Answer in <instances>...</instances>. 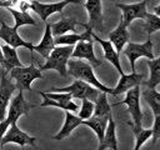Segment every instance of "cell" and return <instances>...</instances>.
<instances>
[{
    "instance_id": "obj_9",
    "label": "cell",
    "mask_w": 160,
    "mask_h": 150,
    "mask_svg": "<svg viewBox=\"0 0 160 150\" xmlns=\"http://www.w3.org/2000/svg\"><path fill=\"white\" fill-rule=\"evenodd\" d=\"M149 0H142L140 2H136V4H120V2H116V8H119L122 12V16H121V21L129 26L131 24L132 20L135 19H144L146 16V4H148Z\"/></svg>"
},
{
    "instance_id": "obj_33",
    "label": "cell",
    "mask_w": 160,
    "mask_h": 150,
    "mask_svg": "<svg viewBox=\"0 0 160 150\" xmlns=\"http://www.w3.org/2000/svg\"><path fill=\"white\" fill-rule=\"evenodd\" d=\"M9 126H10V122H9L6 119H4V120L0 121V140H1V138L4 136V134L6 132V130L9 129Z\"/></svg>"
},
{
    "instance_id": "obj_24",
    "label": "cell",
    "mask_w": 160,
    "mask_h": 150,
    "mask_svg": "<svg viewBox=\"0 0 160 150\" xmlns=\"http://www.w3.org/2000/svg\"><path fill=\"white\" fill-rule=\"evenodd\" d=\"M149 69H150V76L149 80L145 82V85L150 89H155L160 84V55L159 58L149 59L146 61Z\"/></svg>"
},
{
    "instance_id": "obj_23",
    "label": "cell",
    "mask_w": 160,
    "mask_h": 150,
    "mask_svg": "<svg viewBox=\"0 0 160 150\" xmlns=\"http://www.w3.org/2000/svg\"><path fill=\"white\" fill-rule=\"evenodd\" d=\"M76 25H80L81 26V22H79L78 20L72 19V18H62L61 20L54 22V24H50V28H51V32L54 36H58V35H62V34H66L69 31H75V26Z\"/></svg>"
},
{
    "instance_id": "obj_15",
    "label": "cell",
    "mask_w": 160,
    "mask_h": 150,
    "mask_svg": "<svg viewBox=\"0 0 160 150\" xmlns=\"http://www.w3.org/2000/svg\"><path fill=\"white\" fill-rule=\"evenodd\" d=\"M91 38L101 45V48H102V50H104V59H106L108 61H110V62L112 64V66H115V69L119 71V74L122 75L124 71H122V68H121V64H120L119 52L115 50L112 42H111L110 40H102V39L99 38L94 31L91 32Z\"/></svg>"
},
{
    "instance_id": "obj_8",
    "label": "cell",
    "mask_w": 160,
    "mask_h": 150,
    "mask_svg": "<svg viewBox=\"0 0 160 150\" xmlns=\"http://www.w3.org/2000/svg\"><path fill=\"white\" fill-rule=\"evenodd\" d=\"M35 140L36 138L30 136L29 134H26L25 131L20 130L19 126L15 124H10L9 129L6 130V132L4 134V136L0 140V148L5 146L9 142H14L18 144L20 146H25V145H35Z\"/></svg>"
},
{
    "instance_id": "obj_5",
    "label": "cell",
    "mask_w": 160,
    "mask_h": 150,
    "mask_svg": "<svg viewBox=\"0 0 160 150\" xmlns=\"http://www.w3.org/2000/svg\"><path fill=\"white\" fill-rule=\"evenodd\" d=\"M51 90L54 91H60V92H70L72 98L75 99H89L91 101H95L100 90L96 89L95 86L90 85L89 82L84 81V80H80V79H76L74 80V82L69 86H65V88H52Z\"/></svg>"
},
{
    "instance_id": "obj_1",
    "label": "cell",
    "mask_w": 160,
    "mask_h": 150,
    "mask_svg": "<svg viewBox=\"0 0 160 150\" xmlns=\"http://www.w3.org/2000/svg\"><path fill=\"white\" fill-rule=\"evenodd\" d=\"M68 74H70L75 79H80V80H84V81L89 82L90 85L95 86L100 91H104L106 94L112 95V89L105 86L102 82H100L96 79L90 62L82 61L81 59L80 60H72L71 59V60L68 61Z\"/></svg>"
},
{
    "instance_id": "obj_11",
    "label": "cell",
    "mask_w": 160,
    "mask_h": 150,
    "mask_svg": "<svg viewBox=\"0 0 160 150\" xmlns=\"http://www.w3.org/2000/svg\"><path fill=\"white\" fill-rule=\"evenodd\" d=\"M16 90L15 82H12V79L8 76L6 71H2L1 80H0V120H4L6 116L8 106L11 100L12 92Z\"/></svg>"
},
{
    "instance_id": "obj_16",
    "label": "cell",
    "mask_w": 160,
    "mask_h": 150,
    "mask_svg": "<svg viewBox=\"0 0 160 150\" xmlns=\"http://www.w3.org/2000/svg\"><path fill=\"white\" fill-rule=\"evenodd\" d=\"M142 79H144V74H138L136 71H131V74L124 72L122 75H120V80L115 86V89H112V95L116 96L122 92H126L129 89L140 85Z\"/></svg>"
},
{
    "instance_id": "obj_30",
    "label": "cell",
    "mask_w": 160,
    "mask_h": 150,
    "mask_svg": "<svg viewBox=\"0 0 160 150\" xmlns=\"http://www.w3.org/2000/svg\"><path fill=\"white\" fill-rule=\"evenodd\" d=\"M94 114V101L84 98L81 99V108L79 109V118H81L82 120H86L89 118H91Z\"/></svg>"
},
{
    "instance_id": "obj_13",
    "label": "cell",
    "mask_w": 160,
    "mask_h": 150,
    "mask_svg": "<svg viewBox=\"0 0 160 150\" xmlns=\"http://www.w3.org/2000/svg\"><path fill=\"white\" fill-rule=\"evenodd\" d=\"M70 4L69 1L66 0H62V1H59V2H52V4H44V2H40L38 0H30V10H32L34 12H36L40 19L46 22V19L51 15V14H55V12H62V9Z\"/></svg>"
},
{
    "instance_id": "obj_7",
    "label": "cell",
    "mask_w": 160,
    "mask_h": 150,
    "mask_svg": "<svg viewBox=\"0 0 160 150\" xmlns=\"http://www.w3.org/2000/svg\"><path fill=\"white\" fill-rule=\"evenodd\" d=\"M0 39H1L5 44H8V45H10V46H12V48H15V49H18V48H25V49H28V50L30 51V54H31V59L35 60V58H34V46H35V45H32V44L29 42V41H25V40L18 34V29H16L15 26L11 28V26H9L6 22L1 21Z\"/></svg>"
},
{
    "instance_id": "obj_3",
    "label": "cell",
    "mask_w": 160,
    "mask_h": 150,
    "mask_svg": "<svg viewBox=\"0 0 160 150\" xmlns=\"http://www.w3.org/2000/svg\"><path fill=\"white\" fill-rule=\"evenodd\" d=\"M10 78L15 80L18 90L31 91V82L36 79H42V72L34 64L29 66H15L10 71Z\"/></svg>"
},
{
    "instance_id": "obj_37",
    "label": "cell",
    "mask_w": 160,
    "mask_h": 150,
    "mask_svg": "<svg viewBox=\"0 0 160 150\" xmlns=\"http://www.w3.org/2000/svg\"><path fill=\"white\" fill-rule=\"evenodd\" d=\"M0 64H4V56H2V51H1V45H0Z\"/></svg>"
},
{
    "instance_id": "obj_32",
    "label": "cell",
    "mask_w": 160,
    "mask_h": 150,
    "mask_svg": "<svg viewBox=\"0 0 160 150\" xmlns=\"http://www.w3.org/2000/svg\"><path fill=\"white\" fill-rule=\"evenodd\" d=\"M152 144H156V141L160 139V114L154 115V125H152Z\"/></svg>"
},
{
    "instance_id": "obj_6",
    "label": "cell",
    "mask_w": 160,
    "mask_h": 150,
    "mask_svg": "<svg viewBox=\"0 0 160 150\" xmlns=\"http://www.w3.org/2000/svg\"><path fill=\"white\" fill-rule=\"evenodd\" d=\"M124 55L129 59L131 71H135V61L139 58H148V59H154V52H152V41L150 36L148 40L142 44H136V42H128L125 45V49H122Z\"/></svg>"
},
{
    "instance_id": "obj_22",
    "label": "cell",
    "mask_w": 160,
    "mask_h": 150,
    "mask_svg": "<svg viewBox=\"0 0 160 150\" xmlns=\"http://www.w3.org/2000/svg\"><path fill=\"white\" fill-rule=\"evenodd\" d=\"M1 51H2V56H4V64H2L4 71L9 72L15 66H22L15 48H12L8 44H4L1 46Z\"/></svg>"
},
{
    "instance_id": "obj_17",
    "label": "cell",
    "mask_w": 160,
    "mask_h": 150,
    "mask_svg": "<svg viewBox=\"0 0 160 150\" xmlns=\"http://www.w3.org/2000/svg\"><path fill=\"white\" fill-rule=\"evenodd\" d=\"M82 122V119L79 118L78 115H74L71 111L65 110V121L64 125L61 128V130L52 136V140H62L65 138H68L78 126H80Z\"/></svg>"
},
{
    "instance_id": "obj_25",
    "label": "cell",
    "mask_w": 160,
    "mask_h": 150,
    "mask_svg": "<svg viewBox=\"0 0 160 150\" xmlns=\"http://www.w3.org/2000/svg\"><path fill=\"white\" fill-rule=\"evenodd\" d=\"M108 94L100 91L96 100L94 101V114L96 116H110L111 115V106L108 101Z\"/></svg>"
},
{
    "instance_id": "obj_35",
    "label": "cell",
    "mask_w": 160,
    "mask_h": 150,
    "mask_svg": "<svg viewBox=\"0 0 160 150\" xmlns=\"http://www.w3.org/2000/svg\"><path fill=\"white\" fill-rule=\"evenodd\" d=\"M0 6H5V8H10L12 6V4L9 1V0H4V1H0Z\"/></svg>"
},
{
    "instance_id": "obj_18",
    "label": "cell",
    "mask_w": 160,
    "mask_h": 150,
    "mask_svg": "<svg viewBox=\"0 0 160 150\" xmlns=\"http://www.w3.org/2000/svg\"><path fill=\"white\" fill-rule=\"evenodd\" d=\"M109 40L112 42L115 50L120 54L124 49V46L129 42V31H128V26L120 20L119 25L116 26L115 30H112L111 32H109Z\"/></svg>"
},
{
    "instance_id": "obj_26",
    "label": "cell",
    "mask_w": 160,
    "mask_h": 150,
    "mask_svg": "<svg viewBox=\"0 0 160 150\" xmlns=\"http://www.w3.org/2000/svg\"><path fill=\"white\" fill-rule=\"evenodd\" d=\"M6 9L11 12V15H12V18H14V21H15V28H16V29H19L20 26H24V25H32V26L36 25L35 19H34L28 11L16 10V9H14L12 6L6 8Z\"/></svg>"
},
{
    "instance_id": "obj_2",
    "label": "cell",
    "mask_w": 160,
    "mask_h": 150,
    "mask_svg": "<svg viewBox=\"0 0 160 150\" xmlns=\"http://www.w3.org/2000/svg\"><path fill=\"white\" fill-rule=\"evenodd\" d=\"M74 45H55L46 62L40 66V70H56L62 78L68 75V61L71 58Z\"/></svg>"
},
{
    "instance_id": "obj_31",
    "label": "cell",
    "mask_w": 160,
    "mask_h": 150,
    "mask_svg": "<svg viewBox=\"0 0 160 150\" xmlns=\"http://www.w3.org/2000/svg\"><path fill=\"white\" fill-rule=\"evenodd\" d=\"M134 135H135V139H136L135 150H138V149H140V148L144 145V142H145L146 140H149V139L151 138L152 130H150V129H142V128H141L140 130L135 131Z\"/></svg>"
},
{
    "instance_id": "obj_28",
    "label": "cell",
    "mask_w": 160,
    "mask_h": 150,
    "mask_svg": "<svg viewBox=\"0 0 160 150\" xmlns=\"http://www.w3.org/2000/svg\"><path fill=\"white\" fill-rule=\"evenodd\" d=\"M42 96V95H41ZM44 98V101L41 102V108H45V106H55V108H60L62 110H69V111H72V112H76L79 111V106L78 104H75L74 101L69 100V101H65V102H59V101H55L52 99H49L46 96H42Z\"/></svg>"
},
{
    "instance_id": "obj_36",
    "label": "cell",
    "mask_w": 160,
    "mask_h": 150,
    "mask_svg": "<svg viewBox=\"0 0 160 150\" xmlns=\"http://www.w3.org/2000/svg\"><path fill=\"white\" fill-rule=\"evenodd\" d=\"M152 11H154V14H156V15L160 16V4H159L158 6H155V8L152 9Z\"/></svg>"
},
{
    "instance_id": "obj_29",
    "label": "cell",
    "mask_w": 160,
    "mask_h": 150,
    "mask_svg": "<svg viewBox=\"0 0 160 150\" xmlns=\"http://www.w3.org/2000/svg\"><path fill=\"white\" fill-rule=\"evenodd\" d=\"M144 29L146 34L150 36L155 31L160 30V16L154 14V12H146V16L144 18Z\"/></svg>"
},
{
    "instance_id": "obj_14",
    "label": "cell",
    "mask_w": 160,
    "mask_h": 150,
    "mask_svg": "<svg viewBox=\"0 0 160 150\" xmlns=\"http://www.w3.org/2000/svg\"><path fill=\"white\" fill-rule=\"evenodd\" d=\"M89 15V26L95 31H102V5L101 0H86L84 4Z\"/></svg>"
},
{
    "instance_id": "obj_39",
    "label": "cell",
    "mask_w": 160,
    "mask_h": 150,
    "mask_svg": "<svg viewBox=\"0 0 160 150\" xmlns=\"http://www.w3.org/2000/svg\"><path fill=\"white\" fill-rule=\"evenodd\" d=\"M110 1H114V0H110Z\"/></svg>"
},
{
    "instance_id": "obj_34",
    "label": "cell",
    "mask_w": 160,
    "mask_h": 150,
    "mask_svg": "<svg viewBox=\"0 0 160 150\" xmlns=\"http://www.w3.org/2000/svg\"><path fill=\"white\" fill-rule=\"evenodd\" d=\"M20 10L21 11H28V10H30V0L28 1V0H21V2H20Z\"/></svg>"
},
{
    "instance_id": "obj_27",
    "label": "cell",
    "mask_w": 160,
    "mask_h": 150,
    "mask_svg": "<svg viewBox=\"0 0 160 150\" xmlns=\"http://www.w3.org/2000/svg\"><path fill=\"white\" fill-rule=\"evenodd\" d=\"M141 95H142V99L151 108L154 115H159L160 114V92L156 91L155 89L148 88L146 90L142 91Z\"/></svg>"
},
{
    "instance_id": "obj_12",
    "label": "cell",
    "mask_w": 160,
    "mask_h": 150,
    "mask_svg": "<svg viewBox=\"0 0 160 150\" xmlns=\"http://www.w3.org/2000/svg\"><path fill=\"white\" fill-rule=\"evenodd\" d=\"M71 58L74 59H85L92 66H101V60H99L94 54V40H81L75 44L74 50L71 52Z\"/></svg>"
},
{
    "instance_id": "obj_4",
    "label": "cell",
    "mask_w": 160,
    "mask_h": 150,
    "mask_svg": "<svg viewBox=\"0 0 160 150\" xmlns=\"http://www.w3.org/2000/svg\"><path fill=\"white\" fill-rule=\"evenodd\" d=\"M119 104H124L128 106V110L131 115V119H132V122H131V126H132V132L140 130L142 126H141V120H142V111H141V106H140V85H136L131 89H129L126 91V95H125V99Z\"/></svg>"
},
{
    "instance_id": "obj_38",
    "label": "cell",
    "mask_w": 160,
    "mask_h": 150,
    "mask_svg": "<svg viewBox=\"0 0 160 150\" xmlns=\"http://www.w3.org/2000/svg\"><path fill=\"white\" fill-rule=\"evenodd\" d=\"M69 1L70 4H81V0H66Z\"/></svg>"
},
{
    "instance_id": "obj_19",
    "label": "cell",
    "mask_w": 160,
    "mask_h": 150,
    "mask_svg": "<svg viewBox=\"0 0 160 150\" xmlns=\"http://www.w3.org/2000/svg\"><path fill=\"white\" fill-rule=\"evenodd\" d=\"M104 149H112L116 150L118 149V140H116V126H115V121L112 119V115L109 118L108 120V125L102 136V140L99 142V150H104Z\"/></svg>"
},
{
    "instance_id": "obj_20",
    "label": "cell",
    "mask_w": 160,
    "mask_h": 150,
    "mask_svg": "<svg viewBox=\"0 0 160 150\" xmlns=\"http://www.w3.org/2000/svg\"><path fill=\"white\" fill-rule=\"evenodd\" d=\"M55 46V42H54V35L51 32V28H50V24L46 22V26H45V32L42 35V39L40 41V44L35 45L34 46V51L39 52L42 58H48L49 54L51 52V50L54 49Z\"/></svg>"
},
{
    "instance_id": "obj_10",
    "label": "cell",
    "mask_w": 160,
    "mask_h": 150,
    "mask_svg": "<svg viewBox=\"0 0 160 150\" xmlns=\"http://www.w3.org/2000/svg\"><path fill=\"white\" fill-rule=\"evenodd\" d=\"M34 108V105L29 104L22 95V90H19V94L12 98V100L9 102L8 106V111H6V120L10 124H15L20 116L26 115L29 112V110Z\"/></svg>"
},
{
    "instance_id": "obj_21",
    "label": "cell",
    "mask_w": 160,
    "mask_h": 150,
    "mask_svg": "<svg viewBox=\"0 0 160 150\" xmlns=\"http://www.w3.org/2000/svg\"><path fill=\"white\" fill-rule=\"evenodd\" d=\"M110 116H96V115H92L91 118H89L86 120H82L81 125L89 126L96 134V136L99 139V142H100L102 140V136H104V132H105V129H106V125H108V120H109Z\"/></svg>"
}]
</instances>
